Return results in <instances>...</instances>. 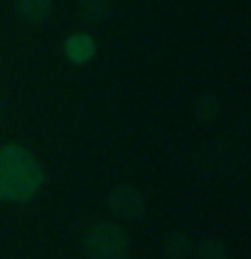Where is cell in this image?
I'll list each match as a JSON object with an SVG mask.
<instances>
[{"label":"cell","instance_id":"cell-4","mask_svg":"<svg viewBox=\"0 0 251 259\" xmlns=\"http://www.w3.org/2000/svg\"><path fill=\"white\" fill-rule=\"evenodd\" d=\"M97 54V44L89 32H73V35L65 40V57L73 65H87L92 57Z\"/></svg>","mask_w":251,"mask_h":259},{"label":"cell","instance_id":"cell-8","mask_svg":"<svg viewBox=\"0 0 251 259\" xmlns=\"http://www.w3.org/2000/svg\"><path fill=\"white\" fill-rule=\"evenodd\" d=\"M194 259H227V248L219 238H205L194 251Z\"/></svg>","mask_w":251,"mask_h":259},{"label":"cell","instance_id":"cell-1","mask_svg":"<svg viewBox=\"0 0 251 259\" xmlns=\"http://www.w3.org/2000/svg\"><path fill=\"white\" fill-rule=\"evenodd\" d=\"M44 186V167L22 146L0 149V200L27 202Z\"/></svg>","mask_w":251,"mask_h":259},{"label":"cell","instance_id":"cell-5","mask_svg":"<svg viewBox=\"0 0 251 259\" xmlns=\"http://www.w3.org/2000/svg\"><path fill=\"white\" fill-rule=\"evenodd\" d=\"M54 0H16V11L24 22H44L52 14Z\"/></svg>","mask_w":251,"mask_h":259},{"label":"cell","instance_id":"cell-6","mask_svg":"<svg viewBox=\"0 0 251 259\" xmlns=\"http://www.w3.org/2000/svg\"><path fill=\"white\" fill-rule=\"evenodd\" d=\"M162 256H165V259H184V256H189V240H186L181 232H170L168 238L162 240Z\"/></svg>","mask_w":251,"mask_h":259},{"label":"cell","instance_id":"cell-3","mask_svg":"<svg viewBox=\"0 0 251 259\" xmlns=\"http://www.w3.org/2000/svg\"><path fill=\"white\" fill-rule=\"evenodd\" d=\"M108 208L113 216H119L121 222H141L146 216V200L135 186L121 184L108 194Z\"/></svg>","mask_w":251,"mask_h":259},{"label":"cell","instance_id":"cell-7","mask_svg":"<svg viewBox=\"0 0 251 259\" xmlns=\"http://www.w3.org/2000/svg\"><path fill=\"white\" fill-rule=\"evenodd\" d=\"M81 16L89 24H100L108 19V3L105 0H81Z\"/></svg>","mask_w":251,"mask_h":259},{"label":"cell","instance_id":"cell-2","mask_svg":"<svg viewBox=\"0 0 251 259\" xmlns=\"http://www.w3.org/2000/svg\"><path fill=\"white\" fill-rule=\"evenodd\" d=\"M84 254L87 259H127L130 240L119 224L100 222L84 235Z\"/></svg>","mask_w":251,"mask_h":259}]
</instances>
